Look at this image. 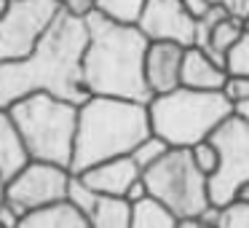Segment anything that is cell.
Returning <instances> with one entry per match:
<instances>
[{
	"label": "cell",
	"mask_w": 249,
	"mask_h": 228,
	"mask_svg": "<svg viewBox=\"0 0 249 228\" xmlns=\"http://www.w3.org/2000/svg\"><path fill=\"white\" fill-rule=\"evenodd\" d=\"M89 43L86 17L62 8L33 54L24 59L0 62V108L35 92H49L67 102H86L91 94L83 86V51Z\"/></svg>",
	"instance_id": "obj_1"
},
{
	"label": "cell",
	"mask_w": 249,
	"mask_h": 228,
	"mask_svg": "<svg viewBox=\"0 0 249 228\" xmlns=\"http://www.w3.org/2000/svg\"><path fill=\"white\" fill-rule=\"evenodd\" d=\"M89 43L83 51V86L97 97H121L150 102L145 81L147 35L137 24H121L99 11L86 14Z\"/></svg>",
	"instance_id": "obj_2"
},
{
	"label": "cell",
	"mask_w": 249,
	"mask_h": 228,
	"mask_svg": "<svg viewBox=\"0 0 249 228\" xmlns=\"http://www.w3.org/2000/svg\"><path fill=\"white\" fill-rule=\"evenodd\" d=\"M153 132L147 102L121 97H91L78 105V132L70 172L102 164L107 158L129 156Z\"/></svg>",
	"instance_id": "obj_3"
},
{
	"label": "cell",
	"mask_w": 249,
	"mask_h": 228,
	"mask_svg": "<svg viewBox=\"0 0 249 228\" xmlns=\"http://www.w3.org/2000/svg\"><path fill=\"white\" fill-rule=\"evenodd\" d=\"M150 126L172 148H193L209 140L214 129L233 115V99L225 92H201L177 86L147 102Z\"/></svg>",
	"instance_id": "obj_4"
},
{
	"label": "cell",
	"mask_w": 249,
	"mask_h": 228,
	"mask_svg": "<svg viewBox=\"0 0 249 228\" xmlns=\"http://www.w3.org/2000/svg\"><path fill=\"white\" fill-rule=\"evenodd\" d=\"M14 124L33 161H49L70 169L78 132V105L49 92H35L8 105Z\"/></svg>",
	"instance_id": "obj_5"
},
{
	"label": "cell",
	"mask_w": 249,
	"mask_h": 228,
	"mask_svg": "<svg viewBox=\"0 0 249 228\" xmlns=\"http://www.w3.org/2000/svg\"><path fill=\"white\" fill-rule=\"evenodd\" d=\"M153 199L163 201L177 217H198L209 201V177L193 164L190 148H172L161 161L142 172Z\"/></svg>",
	"instance_id": "obj_6"
},
{
	"label": "cell",
	"mask_w": 249,
	"mask_h": 228,
	"mask_svg": "<svg viewBox=\"0 0 249 228\" xmlns=\"http://www.w3.org/2000/svg\"><path fill=\"white\" fill-rule=\"evenodd\" d=\"M209 140L220 151V167L209 177V201L225 207L236 199L238 185L249 180V121L231 115Z\"/></svg>",
	"instance_id": "obj_7"
},
{
	"label": "cell",
	"mask_w": 249,
	"mask_h": 228,
	"mask_svg": "<svg viewBox=\"0 0 249 228\" xmlns=\"http://www.w3.org/2000/svg\"><path fill=\"white\" fill-rule=\"evenodd\" d=\"M59 0H11L0 19V62L24 59L59 17Z\"/></svg>",
	"instance_id": "obj_8"
},
{
	"label": "cell",
	"mask_w": 249,
	"mask_h": 228,
	"mask_svg": "<svg viewBox=\"0 0 249 228\" xmlns=\"http://www.w3.org/2000/svg\"><path fill=\"white\" fill-rule=\"evenodd\" d=\"M70 177H72V172L67 167L49 164V161H33L30 158L27 167L6 183V199L22 215H27V212L40 209V207L65 201L67 188H70Z\"/></svg>",
	"instance_id": "obj_9"
},
{
	"label": "cell",
	"mask_w": 249,
	"mask_h": 228,
	"mask_svg": "<svg viewBox=\"0 0 249 228\" xmlns=\"http://www.w3.org/2000/svg\"><path fill=\"white\" fill-rule=\"evenodd\" d=\"M137 27L147 40H174L182 46L196 43V19L188 14L182 0H147Z\"/></svg>",
	"instance_id": "obj_10"
},
{
	"label": "cell",
	"mask_w": 249,
	"mask_h": 228,
	"mask_svg": "<svg viewBox=\"0 0 249 228\" xmlns=\"http://www.w3.org/2000/svg\"><path fill=\"white\" fill-rule=\"evenodd\" d=\"M185 49L188 46L174 43V40H150L145 54V81L153 97L182 86Z\"/></svg>",
	"instance_id": "obj_11"
},
{
	"label": "cell",
	"mask_w": 249,
	"mask_h": 228,
	"mask_svg": "<svg viewBox=\"0 0 249 228\" xmlns=\"http://www.w3.org/2000/svg\"><path fill=\"white\" fill-rule=\"evenodd\" d=\"M99 196H121L126 199L129 188L134 185V180L142 177V169L134 164L131 156H118V158H107L102 164L78 172Z\"/></svg>",
	"instance_id": "obj_12"
},
{
	"label": "cell",
	"mask_w": 249,
	"mask_h": 228,
	"mask_svg": "<svg viewBox=\"0 0 249 228\" xmlns=\"http://www.w3.org/2000/svg\"><path fill=\"white\" fill-rule=\"evenodd\" d=\"M231 73L225 65L206 54L201 46H188L182 59V86L201 89V92H225Z\"/></svg>",
	"instance_id": "obj_13"
},
{
	"label": "cell",
	"mask_w": 249,
	"mask_h": 228,
	"mask_svg": "<svg viewBox=\"0 0 249 228\" xmlns=\"http://www.w3.org/2000/svg\"><path fill=\"white\" fill-rule=\"evenodd\" d=\"M27 164H30V153L24 148L22 134H19L8 108H0V180L8 183Z\"/></svg>",
	"instance_id": "obj_14"
},
{
	"label": "cell",
	"mask_w": 249,
	"mask_h": 228,
	"mask_svg": "<svg viewBox=\"0 0 249 228\" xmlns=\"http://www.w3.org/2000/svg\"><path fill=\"white\" fill-rule=\"evenodd\" d=\"M19 228H91L89 217L70 201H56V204L33 209L22 217Z\"/></svg>",
	"instance_id": "obj_15"
},
{
	"label": "cell",
	"mask_w": 249,
	"mask_h": 228,
	"mask_svg": "<svg viewBox=\"0 0 249 228\" xmlns=\"http://www.w3.org/2000/svg\"><path fill=\"white\" fill-rule=\"evenodd\" d=\"M247 33V24L244 22H238V19H233V17H222L220 22H214L212 24V30H209V35H206V43L201 46V49L206 51V54H212L220 65H225V59H228V51L233 49V46L241 40V35ZM228 67V65H225Z\"/></svg>",
	"instance_id": "obj_16"
},
{
	"label": "cell",
	"mask_w": 249,
	"mask_h": 228,
	"mask_svg": "<svg viewBox=\"0 0 249 228\" xmlns=\"http://www.w3.org/2000/svg\"><path fill=\"white\" fill-rule=\"evenodd\" d=\"M89 223L91 228H131V201L121 196H99Z\"/></svg>",
	"instance_id": "obj_17"
},
{
	"label": "cell",
	"mask_w": 249,
	"mask_h": 228,
	"mask_svg": "<svg viewBox=\"0 0 249 228\" xmlns=\"http://www.w3.org/2000/svg\"><path fill=\"white\" fill-rule=\"evenodd\" d=\"M177 223L179 217L153 196L131 204V228H177Z\"/></svg>",
	"instance_id": "obj_18"
},
{
	"label": "cell",
	"mask_w": 249,
	"mask_h": 228,
	"mask_svg": "<svg viewBox=\"0 0 249 228\" xmlns=\"http://www.w3.org/2000/svg\"><path fill=\"white\" fill-rule=\"evenodd\" d=\"M145 6H147V0H97L94 11H99L102 17L121 22V24H140Z\"/></svg>",
	"instance_id": "obj_19"
},
{
	"label": "cell",
	"mask_w": 249,
	"mask_h": 228,
	"mask_svg": "<svg viewBox=\"0 0 249 228\" xmlns=\"http://www.w3.org/2000/svg\"><path fill=\"white\" fill-rule=\"evenodd\" d=\"M169 151H172V145H169L163 137H158L156 132H150V134H147L145 140H142L140 145H137L134 151L129 153V156L134 158V164L142 169V172H145L147 167H153L156 161H161V158L166 156Z\"/></svg>",
	"instance_id": "obj_20"
},
{
	"label": "cell",
	"mask_w": 249,
	"mask_h": 228,
	"mask_svg": "<svg viewBox=\"0 0 249 228\" xmlns=\"http://www.w3.org/2000/svg\"><path fill=\"white\" fill-rule=\"evenodd\" d=\"M67 201H70L72 207H78V209H81L83 215L89 217V215L94 212V207H97V201H99V193L86 183V180L81 177V174L72 172L70 188H67Z\"/></svg>",
	"instance_id": "obj_21"
},
{
	"label": "cell",
	"mask_w": 249,
	"mask_h": 228,
	"mask_svg": "<svg viewBox=\"0 0 249 228\" xmlns=\"http://www.w3.org/2000/svg\"><path fill=\"white\" fill-rule=\"evenodd\" d=\"M190 156H193V164L206 174V177H212V174L217 172V167H220V151H217V145L212 140L196 142V145L190 148Z\"/></svg>",
	"instance_id": "obj_22"
},
{
	"label": "cell",
	"mask_w": 249,
	"mask_h": 228,
	"mask_svg": "<svg viewBox=\"0 0 249 228\" xmlns=\"http://www.w3.org/2000/svg\"><path fill=\"white\" fill-rule=\"evenodd\" d=\"M228 73H231V78H241V76H249V30L241 35V40H238L236 46H233L231 51H228Z\"/></svg>",
	"instance_id": "obj_23"
},
{
	"label": "cell",
	"mask_w": 249,
	"mask_h": 228,
	"mask_svg": "<svg viewBox=\"0 0 249 228\" xmlns=\"http://www.w3.org/2000/svg\"><path fill=\"white\" fill-rule=\"evenodd\" d=\"M217 228H249V204H244V201L225 204Z\"/></svg>",
	"instance_id": "obj_24"
},
{
	"label": "cell",
	"mask_w": 249,
	"mask_h": 228,
	"mask_svg": "<svg viewBox=\"0 0 249 228\" xmlns=\"http://www.w3.org/2000/svg\"><path fill=\"white\" fill-rule=\"evenodd\" d=\"M22 217H24V215H22V212H19L8 199L0 201V228H19Z\"/></svg>",
	"instance_id": "obj_25"
},
{
	"label": "cell",
	"mask_w": 249,
	"mask_h": 228,
	"mask_svg": "<svg viewBox=\"0 0 249 228\" xmlns=\"http://www.w3.org/2000/svg\"><path fill=\"white\" fill-rule=\"evenodd\" d=\"M220 6L225 8L228 17L238 19V22H244V24L249 22V0H222Z\"/></svg>",
	"instance_id": "obj_26"
},
{
	"label": "cell",
	"mask_w": 249,
	"mask_h": 228,
	"mask_svg": "<svg viewBox=\"0 0 249 228\" xmlns=\"http://www.w3.org/2000/svg\"><path fill=\"white\" fill-rule=\"evenodd\" d=\"M225 94L236 102L241 97H249V76H241V78H231L225 86Z\"/></svg>",
	"instance_id": "obj_27"
},
{
	"label": "cell",
	"mask_w": 249,
	"mask_h": 228,
	"mask_svg": "<svg viewBox=\"0 0 249 228\" xmlns=\"http://www.w3.org/2000/svg\"><path fill=\"white\" fill-rule=\"evenodd\" d=\"M94 3L97 0H59V6L70 14H78V17H86L89 11H94Z\"/></svg>",
	"instance_id": "obj_28"
},
{
	"label": "cell",
	"mask_w": 249,
	"mask_h": 228,
	"mask_svg": "<svg viewBox=\"0 0 249 228\" xmlns=\"http://www.w3.org/2000/svg\"><path fill=\"white\" fill-rule=\"evenodd\" d=\"M182 6L188 8V14L196 19V22H198V19L206 17V14H209V8L217 6V3H209V0H182Z\"/></svg>",
	"instance_id": "obj_29"
},
{
	"label": "cell",
	"mask_w": 249,
	"mask_h": 228,
	"mask_svg": "<svg viewBox=\"0 0 249 228\" xmlns=\"http://www.w3.org/2000/svg\"><path fill=\"white\" fill-rule=\"evenodd\" d=\"M147 196H150V190H147V183H145V177H140V180H134V185L129 188V193H126V199H129L131 204H137V201L147 199Z\"/></svg>",
	"instance_id": "obj_30"
},
{
	"label": "cell",
	"mask_w": 249,
	"mask_h": 228,
	"mask_svg": "<svg viewBox=\"0 0 249 228\" xmlns=\"http://www.w3.org/2000/svg\"><path fill=\"white\" fill-rule=\"evenodd\" d=\"M233 115H238L241 121H249V97H241L233 102Z\"/></svg>",
	"instance_id": "obj_31"
},
{
	"label": "cell",
	"mask_w": 249,
	"mask_h": 228,
	"mask_svg": "<svg viewBox=\"0 0 249 228\" xmlns=\"http://www.w3.org/2000/svg\"><path fill=\"white\" fill-rule=\"evenodd\" d=\"M177 228H214V226H206V223L198 220V217H179Z\"/></svg>",
	"instance_id": "obj_32"
},
{
	"label": "cell",
	"mask_w": 249,
	"mask_h": 228,
	"mask_svg": "<svg viewBox=\"0 0 249 228\" xmlns=\"http://www.w3.org/2000/svg\"><path fill=\"white\" fill-rule=\"evenodd\" d=\"M233 201H244V204H249V180H247V183H241V185H238L236 199H233Z\"/></svg>",
	"instance_id": "obj_33"
},
{
	"label": "cell",
	"mask_w": 249,
	"mask_h": 228,
	"mask_svg": "<svg viewBox=\"0 0 249 228\" xmlns=\"http://www.w3.org/2000/svg\"><path fill=\"white\" fill-rule=\"evenodd\" d=\"M8 6H11V0H0V19L8 14Z\"/></svg>",
	"instance_id": "obj_34"
},
{
	"label": "cell",
	"mask_w": 249,
	"mask_h": 228,
	"mask_svg": "<svg viewBox=\"0 0 249 228\" xmlns=\"http://www.w3.org/2000/svg\"><path fill=\"white\" fill-rule=\"evenodd\" d=\"M6 199V183H3V180H0V201Z\"/></svg>",
	"instance_id": "obj_35"
},
{
	"label": "cell",
	"mask_w": 249,
	"mask_h": 228,
	"mask_svg": "<svg viewBox=\"0 0 249 228\" xmlns=\"http://www.w3.org/2000/svg\"><path fill=\"white\" fill-rule=\"evenodd\" d=\"M209 3H222V0H209Z\"/></svg>",
	"instance_id": "obj_36"
},
{
	"label": "cell",
	"mask_w": 249,
	"mask_h": 228,
	"mask_svg": "<svg viewBox=\"0 0 249 228\" xmlns=\"http://www.w3.org/2000/svg\"><path fill=\"white\" fill-rule=\"evenodd\" d=\"M247 30H249V22H247Z\"/></svg>",
	"instance_id": "obj_37"
}]
</instances>
